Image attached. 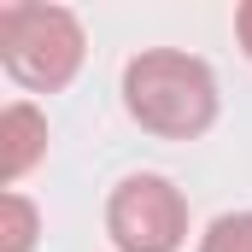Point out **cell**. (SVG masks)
<instances>
[{
	"label": "cell",
	"instance_id": "3",
	"mask_svg": "<svg viewBox=\"0 0 252 252\" xmlns=\"http://www.w3.org/2000/svg\"><path fill=\"white\" fill-rule=\"evenodd\" d=\"M106 235L124 252H176L188 241V205L164 176H124L106 199Z\"/></svg>",
	"mask_w": 252,
	"mask_h": 252
},
{
	"label": "cell",
	"instance_id": "4",
	"mask_svg": "<svg viewBox=\"0 0 252 252\" xmlns=\"http://www.w3.org/2000/svg\"><path fill=\"white\" fill-rule=\"evenodd\" d=\"M41 153H47V118H41L30 100H12V106L0 112V182L12 188Z\"/></svg>",
	"mask_w": 252,
	"mask_h": 252
},
{
	"label": "cell",
	"instance_id": "6",
	"mask_svg": "<svg viewBox=\"0 0 252 252\" xmlns=\"http://www.w3.org/2000/svg\"><path fill=\"white\" fill-rule=\"evenodd\" d=\"M199 252H252V211H229L205 229Z\"/></svg>",
	"mask_w": 252,
	"mask_h": 252
},
{
	"label": "cell",
	"instance_id": "5",
	"mask_svg": "<svg viewBox=\"0 0 252 252\" xmlns=\"http://www.w3.org/2000/svg\"><path fill=\"white\" fill-rule=\"evenodd\" d=\"M35 247V205L24 193H0V252H30Z\"/></svg>",
	"mask_w": 252,
	"mask_h": 252
},
{
	"label": "cell",
	"instance_id": "1",
	"mask_svg": "<svg viewBox=\"0 0 252 252\" xmlns=\"http://www.w3.org/2000/svg\"><path fill=\"white\" fill-rule=\"evenodd\" d=\"M124 106L129 118L158 141H193L217 124V82L211 70L176 47L135 53L124 70Z\"/></svg>",
	"mask_w": 252,
	"mask_h": 252
},
{
	"label": "cell",
	"instance_id": "7",
	"mask_svg": "<svg viewBox=\"0 0 252 252\" xmlns=\"http://www.w3.org/2000/svg\"><path fill=\"white\" fill-rule=\"evenodd\" d=\"M235 35H241V47H247V59H252V0L235 12Z\"/></svg>",
	"mask_w": 252,
	"mask_h": 252
},
{
	"label": "cell",
	"instance_id": "2",
	"mask_svg": "<svg viewBox=\"0 0 252 252\" xmlns=\"http://www.w3.org/2000/svg\"><path fill=\"white\" fill-rule=\"evenodd\" d=\"M0 64L30 94H59L82 70V24L64 6H0Z\"/></svg>",
	"mask_w": 252,
	"mask_h": 252
}]
</instances>
